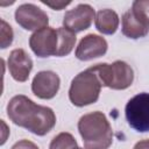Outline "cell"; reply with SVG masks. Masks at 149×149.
Returning a JSON list of instances; mask_svg holds the SVG:
<instances>
[{
	"label": "cell",
	"instance_id": "6da1fadb",
	"mask_svg": "<svg viewBox=\"0 0 149 149\" xmlns=\"http://www.w3.org/2000/svg\"><path fill=\"white\" fill-rule=\"evenodd\" d=\"M6 109L13 123L38 136L48 134L56 125V115L50 107L37 105L23 94L13 97Z\"/></svg>",
	"mask_w": 149,
	"mask_h": 149
},
{
	"label": "cell",
	"instance_id": "7a4b0ae2",
	"mask_svg": "<svg viewBox=\"0 0 149 149\" xmlns=\"http://www.w3.org/2000/svg\"><path fill=\"white\" fill-rule=\"evenodd\" d=\"M78 132L85 149H108L112 146V127L102 112L84 114L78 121Z\"/></svg>",
	"mask_w": 149,
	"mask_h": 149
},
{
	"label": "cell",
	"instance_id": "3957f363",
	"mask_svg": "<svg viewBox=\"0 0 149 149\" xmlns=\"http://www.w3.org/2000/svg\"><path fill=\"white\" fill-rule=\"evenodd\" d=\"M101 81L98 74L88 68L79 72L71 81L69 88V99L72 105L84 107L98 101L101 90Z\"/></svg>",
	"mask_w": 149,
	"mask_h": 149
},
{
	"label": "cell",
	"instance_id": "277c9868",
	"mask_svg": "<svg viewBox=\"0 0 149 149\" xmlns=\"http://www.w3.org/2000/svg\"><path fill=\"white\" fill-rule=\"evenodd\" d=\"M91 68L98 74L102 86L112 90H126L133 84V69L123 61H115L112 64L99 63Z\"/></svg>",
	"mask_w": 149,
	"mask_h": 149
},
{
	"label": "cell",
	"instance_id": "5b68a950",
	"mask_svg": "<svg viewBox=\"0 0 149 149\" xmlns=\"http://www.w3.org/2000/svg\"><path fill=\"white\" fill-rule=\"evenodd\" d=\"M128 125L139 133L149 132V93L143 92L128 100L125 107Z\"/></svg>",
	"mask_w": 149,
	"mask_h": 149
},
{
	"label": "cell",
	"instance_id": "8992f818",
	"mask_svg": "<svg viewBox=\"0 0 149 149\" xmlns=\"http://www.w3.org/2000/svg\"><path fill=\"white\" fill-rule=\"evenodd\" d=\"M29 47L33 52L40 57L45 58L50 56H58L59 50V34L58 28L44 27L33 33L29 38Z\"/></svg>",
	"mask_w": 149,
	"mask_h": 149
},
{
	"label": "cell",
	"instance_id": "52a82bcc",
	"mask_svg": "<svg viewBox=\"0 0 149 149\" xmlns=\"http://www.w3.org/2000/svg\"><path fill=\"white\" fill-rule=\"evenodd\" d=\"M15 21L26 30H38L48 27L49 17L34 3H22L15 9Z\"/></svg>",
	"mask_w": 149,
	"mask_h": 149
},
{
	"label": "cell",
	"instance_id": "ba28073f",
	"mask_svg": "<svg viewBox=\"0 0 149 149\" xmlns=\"http://www.w3.org/2000/svg\"><path fill=\"white\" fill-rule=\"evenodd\" d=\"M95 16L93 7L88 3H79L74 8L68 10L63 17L64 28L72 33H80L90 28Z\"/></svg>",
	"mask_w": 149,
	"mask_h": 149
},
{
	"label": "cell",
	"instance_id": "9c48e42d",
	"mask_svg": "<svg viewBox=\"0 0 149 149\" xmlns=\"http://www.w3.org/2000/svg\"><path fill=\"white\" fill-rule=\"evenodd\" d=\"M107 49V41L102 36L88 34L79 41L74 55L79 61H91L104 56Z\"/></svg>",
	"mask_w": 149,
	"mask_h": 149
},
{
	"label": "cell",
	"instance_id": "30bf717a",
	"mask_svg": "<svg viewBox=\"0 0 149 149\" xmlns=\"http://www.w3.org/2000/svg\"><path fill=\"white\" fill-rule=\"evenodd\" d=\"M61 85L58 74L54 71H40L31 81V91L40 99H52Z\"/></svg>",
	"mask_w": 149,
	"mask_h": 149
},
{
	"label": "cell",
	"instance_id": "8fae6325",
	"mask_svg": "<svg viewBox=\"0 0 149 149\" xmlns=\"http://www.w3.org/2000/svg\"><path fill=\"white\" fill-rule=\"evenodd\" d=\"M33 59L23 49H14L10 51L7 61V66L14 80L23 83L29 78L33 70Z\"/></svg>",
	"mask_w": 149,
	"mask_h": 149
},
{
	"label": "cell",
	"instance_id": "7c38bea8",
	"mask_svg": "<svg viewBox=\"0 0 149 149\" xmlns=\"http://www.w3.org/2000/svg\"><path fill=\"white\" fill-rule=\"evenodd\" d=\"M149 33V26L140 21L130 9L122 15V34L132 40L144 37Z\"/></svg>",
	"mask_w": 149,
	"mask_h": 149
},
{
	"label": "cell",
	"instance_id": "4fadbf2b",
	"mask_svg": "<svg viewBox=\"0 0 149 149\" xmlns=\"http://www.w3.org/2000/svg\"><path fill=\"white\" fill-rule=\"evenodd\" d=\"M119 15L116 14L115 10L109 9V8H105V9H100L97 15H95V28L99 33L105 34V35H112L118 30L119 27Z\"/></svg>",
	"mask_w": 149,
	"mask_h": 149
},
{
	"label": "cell",
	"instance_id": "5bb4252c",
	"mask_svg": "<svg viewBox=\"0 0 149 149\" xmlns=\"http://www.w3.org/2000/svg\"><path fill=\"white\" fill-rule=\"evenodd\" d=\"M58 34H59V50L57 57L68 56L72 51L76 44V40H77L76 34L64 27L58 28Z\"/></svg>",
	"mask_w": 149,
	"mask_h": 149
},
{
	"label": "cell",
	"instance_id": "9a60e30c",
	"mask_svg": "<svg viewBox=\"0 0 149 149\" xmlns=\"http://www.w3.org/2000/svg\"><path fill=\"white\" fill-rule=\"evenodd\" d=\"M77 147L78 144L73 135L66 132L56 135L49 144V149H74Z\"/></svg>",
	"mask_w": 149,
	"mask_h": 149
},
{
	"label": "cell",
	"instance_id": "2e32d148",
	"mask_svg": "<svg viewBox=\"0 0 149 149\" xmlns=\"http://www.w3.org/2000/svg\"><path fill=\"white\" fill-rule=\"evenodd\" d=\"M130 10L140 21L149 26V0H135Z\"/></svg>",
	"mask_w": 149,
	"mask_h": 149
},
{
	"label": "cell",
	"instance_id": "e0dca14e",
	"mask_svg": "<svg viewBox=\"0 0 149 149\" xmlns=\"http://www.w3.org/2000/svg\"><path fill=\"white\" fill-rule=\"evenodd\" d=\"M13 36L14 34H13L12 27L5 20H1V48L2 49H6L8 45L12 44Z\"/></svg>",
	"mask_w": 149,
	"mask_h": 149
},
{
	"label": "cell",
	"instance_id": "ac0fdd59",
	"mask_svg": "<svg viewBox=\"0 0 149 149\" xmlns=\"http://www.w3.org/2000/svg\"><path fill=\"white\" fill-rule=\"evenodd\" d=\"M12 149H40V148L29 140H20L12 147Z\"/></svg>",
	"mask_w": 149,
	"mask_h": 149
},
{
	"label": "cell",
	"instance_id": "d6986e66",
	"mask_svg": "<svg viewBox=\"0 0 149 149\" xmlns=\"http://www.w3.org/2000/svg\"><path fill=\"white\" fill-rule=\"evenodd\" d=\"M42 3H44V5L49 6V7H51V8H52V9H55V10H61V9H63L64 7H66L68 5H70V3H71V1H66V2H64V1H56V2L42 1Z\"/></svg>",
	"mask_w": 149,
	"mask_h": 149
},
{
	"label": "cell",
	"instance_id": "ffe728a7",
	"mask_svg": "<svg viewBox=\"0 0 149 149\" xmlns=\"http://www.w3.org/2000/svg\"><path fill=\"white\" fill-rule=\"evenodd\" d=\"M133 149H149V139L137 142V143L134 146Z\"/></svg>",
	"mask_w": 149,
	"mask_h": 149
},
{
	"label": "cell",
	"instance_id": "44dd1931",
	"mask_svg": "<svg viewBox=\"0 0 149 149\" xmlns=\"http://www.w3.org/2000/svg\"><path fill=\"white\" fill-rule=\"evenodd\" d=\"M74 149H84V148H79V147H77V148H74Z\"/></svg>",
	"mask_w": 149,
	"mask_h": 149
}]
</instances>
